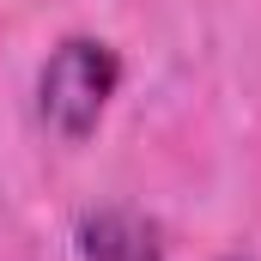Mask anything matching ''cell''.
I'll list each match as a JSON object with an SVG mask.
<instances>
[{"mask_svg": "<svg viewBox=\"0 0 261 261\" xmlns=\"http://www.w3.org/2000/svg\"><path fill=\"white\" fill-rule=\"evenodd\" d=\"M122 85V55L97 37H67L37 73V110L67 140H85Z\"/></svg>", "mask_w": 261, "mask_h": 261, "instance_id": "1", "label": "cell"}, {"mask_svg": "<svg viewBox=\"0 0 261 261\" xmlns=\"http://www.w3.org/2000/svg\"><path fill=\"white\" fill-rule=\"evenodd\" d=\"M79 255L85 261H164V243H158V225L140 219V213H91L79 225Z\"/></svg>", "mask_w": 261, "mask_h": 261, "instance_id": "2", "label": "cell"}]
</instances>
